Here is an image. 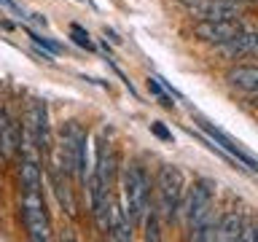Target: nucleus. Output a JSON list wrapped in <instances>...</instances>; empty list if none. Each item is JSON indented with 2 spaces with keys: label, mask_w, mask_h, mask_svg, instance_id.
Returning a JSON list of instances; mask_svg holds the SVG:
<instances>
[{
  "label": "nucleus",
  "mask_w": 258,
  "mask_h": 242,
  "mask_svg": "<svg viewBox=\"0 0 258 242\" xmlns=\"http://www.w3.org/2000/svg\"><path fill=\"white\" fill-rule=\"evenodd\" d=\"M64 175H78V180L86 186V167H89V151H86V132L81 129V124L76 121H68L62 127V135H59V164Z\"/></svg>",
  "instance_id": "1"
},
{
  "label": "nucleus",
  "mask_w": 258,
  "mask_h": 242,
  "mask_svg": "<svg viewBox=\"0 0 258 242\" xmlns=\"http://www.w3.org/2000/svg\"><path fill=\"white\" fill-rule=\"evenodd\" d=\"M121 194H124V213L126 218L135 223L145 221V213H148V175L140 164H129L124 167V175H121Z\"/></svg>",
  "instance_id": "2"
},
{
  "label": "nucleus",
  "mask_w": 258,
  "mask_h": 242,
  "mask_svg": "<svg viewBox=\"0 0 258 242\" xmlns=\"http://www.w3.org/2000/svg\"><path fill=\"white\" fill-rule=\"evenodd\" d=\"M22 221L27 226L30 239L43 242L51 237V221H48L46 199L40 189H22Z\"/></svg>",
  "instance_id": "3"
},
{
  "label": "nucleus",
  "mask_w": 258,
  "mask_h": 242,
  "mask_svg": "<svg viewBox=\"0 0 258 242\" xmlns=\"http://www.w3.org/2000/svg\"><path fill=\"white\" fill-rule=\"evenodd\" d=\"M24 145L38 151L51 148V129H48V108L43 100H32L24 110Z\"/></svg>",
  "instance_id": "4"
},
{
  "label": "nucleus",
  "mask_w": 258,
  "mask_h": 242,
  "mask_svg": "<svg viewBox=\"0 0 258 242\" xmlns=\"http://www.w3.org/2000/svg\"><path fill=\"white\" fill-rule=\"evenodd\" d=\"M159 215L164 221H175L177 218V207L183 199V175L177 167H161L159 169Z\"/></svg>",
  "instance_id": "5"
},
{
  "label": "nucleus",
  "mask_w": 258,
  "mask_h": 242,
  "mask_svg": "<svg viewBox=\"0 0 258 242\" xmlns=\"http://www.w3.org/2000/svg\"><path fill=\"white\" fill-rule=\"evenodd\" d=\"M210 207H213V183H210V180H197V183L188 189V197H185V202L180 199L177 215L183 218L185 226H191L202 213H207Z\"/></svg>",
  "instance_id": "6"
},
{
  "label": "nucleus",
  "mask_w": 258,
  "mask_h": 242,
  "mask_svg": "<svg viewBox=\"0 0 258 242\" xmlns=\"http://www.w3.org/2000/svg\"><path fill=\"white\" fill-rule=\"evenodd\" d=\"M239 19H199L197 27H194V35L199 40H207V43H226V40H231L237 32H242Z\"/></svg>",
  "instance_id": "7"
},
{
  "label": "nucleus",
  "mask_w": 258,
  "mask_h": 242,
  "mask_svg": "<svg viewBox=\"0 0 258 242\" xmlns=\"http://www.w3.org/2000/svg\"><path fill=\"white\" fill-rule=\"evenodd\" d=\"M239 8L234 0H194L188 11L197 19H239Z\"/></svg>",
  "instance_id": "8"
},
{
  "label": "nucleus",
  "mask_w": 258,
  "mask_h": 242,
  "mask_svg": "<svg viewBox=\"0 0 258 242\" xmlns=\"http://www.w3.org/2000/svg\"><path fill=\"white\" fill-rule=\"evenodd\" d=\"M199 127H202V132H205V135L210 137V140L221 145V148H223L226 153H229V156H234L237 161H242V164H245V167L250 169V172H255V169H258L255 159H253V153H247V151L242 148L239 143H234V140H231V137L226 135V132H221L218 127H213L210 121H199Z\"/></svg>",
  "instance_id": "9"
},
{
  "label": "nucleus",
  "mask_w": 258,
  "mask_h": 242,
  "mask_svg": "<svg viewBox=\"0 0 258 242\" xmlns=\"http://www.w3.org/2000/svg\"><path fill=\"white\" fill-rule=\"evenodd\" d=\"M218 51H221L226 59H239V56H253L258 51V35L253 30H242L237 32L231 40L226 43H218Z\"/></svg>",
  "instance_id": "10"
},
{
  "label": "nucleus",
  "mask_w": 258,
  "mask_h": 242,
  "mask_svg": "<svg viewBox=\"0 0 258 242\" xmlns=\"http://www.w3.org/2000/svg\"><path fill=\"white\" fill-rule=\"evenodd\" d=\"M116 164H118V159H116V153H113L110 148V143L100 140V148H97V167H94V177L102 183V189H113V180H116Z\"/></svg>",
  "instance_id": "11"
},
{
  "label": "nucleus",
  "mask_w": 258,
  "mask_h": 242,
  "mask_svg": "<svg viewBox=\"0 0 258 242\" xmlns=\"http://www.w3.org/2000/svg\"><path fill=\"white\" fill-rule=\"evenodd\" d=\"M16 148H22L19 124L11 118V113H8V110H0V153L8 159V156H14Z\"/></svg>",
  "instance_id": "12"
},
{
  "label": "nucleus",
  "mask_w": 258,
  "mask_h": 242,
  "mask_svg": "<svg viewBox=\"0 0 258 242\" xmlns=\"http://www.w3.org/2000/svg\"><path fill=\"white\" fill-rule=\"evenodd\" d=\"M110 239H118V242H126L132 239V221L126 218V213L121 210L118 205L110 202V210H108V229H105Z\"/></svg>",
  "instance_id": "13"
},
{
  "label": "nucleus",
  "mask_w": 258,
  "mask_h": 242,
  "mask_svg": "<svg viewBox=\"0 0 258 242\" xmlns=\"http://www.w3.org/2000/svg\"><path fill=\"white\" fill-rule=\"evenodd\" d=\"M226 81L234 86V89H242V92H258V68L253 65H239V68L229 70Z\"/></svg>",
  "instance_id": "14"
},
{
  "label": "nucleus",
  "mask_w": 258,
  "mask_h": 242,
  "mask_svg": "<svg viewBox=\"0 0 258 242\" xmlns=\"http://www.w3.org/2000/svg\"><path fill=\"white\" fill-rule=\"evenodd\" d=\"M245 226V218L242 213H226V215H218V231H215V239L221 242H237L239 239V231Z\"/></svg>",
  "instance_id": "15"
},
{
  "label": "nucleus",
  "mask_w": 258,
  "mask_h": 242,
  "mask_svg": "<svg viewBox=\"0 0 258 242\" xmlns=\"http://www.w3.org/2000/svg\"><path fill=\"white\" fill-rule=\"evenodd\" d=\"M191 239H197V242H210V239H215V231H218V213L213 207L207 210V213H202L197 221H194L191 226Z\"/></svg>",
  "instance_id": "16"
},
{
  "label": "nucleus",
  "mask_w": 258,
  "mask_h": 242,
  "mask_svg": "<svg viewBox=\"0 0 258 242\" xmlns=\"http://www.w3.org/2000/svg\"><path fill=\"white\" fill-rule=\"evenodd\" d=\"M51 183H54V191L59 197V205L64 207L68 215H76V202L70 197V189H68V177L62 180V169L59 167H51Z\"/></svg>",
  "instance_id": "17"
},
{
  "label": "nucleus",
  "mask_w": 258,
  "mask_h": 242,
  "mask_svg": "<svg viewBox=\"0 0 258 242\" xmlns=\"http://www.w3.org/2000/svg\"><path fill=\"white\" fill-rule=\"evenodd\" d=\"M19 180H22V189H40V167H38V161L32 156H27L22 161Z\"/></svg>",
  "instance_id": "18"
},
{
  "label": "nucleus",
  "mask_w": 258,
  "mask_h": 242,
  "mask_svg": "<svg viewBox=\"0 0 258 242\" xmlns=\"http://www.w3.org/2000/svg\"><path fill=\"white\" fill-rule=\"evenodd\" d=\"M70 38H73V43L81 46V48H86V51H94V43H92V38H89V32L81 27V24H73L70 27Z\"/></svg>",
  "instance_id": "19"
},
{
  "label": "nucleus",
  "mask_w": 258,
  "mask_h": 242,
  "mask_svg": "<svg viewBox=\"0 0 258 242\" xmlns=\"http://www.w3.org/2000/svg\"><path fill=\"white\" fill-rule=\"evenodd\" d=\"M30 38H32V43H35V48H40V51H46V54H59V43H54V40H48V38H40L35 35V32H30Z\"/></svg>",
  "instance_id": "20"
},
{
  "label": "nucleus",
  "mask_w": 258,
  "mask_h": 242,
  "mask_svg": "<svg viewBox=\"0 0 258 242\" xmlns=\"http://www.w3.org/2000/svg\"><path fill=\"white\" fill-rule=\"evenodd\" d=\"M148 92H151V94H156L159 100H161V105H164V108H172V100H169V97L164 94V89H161L159 78H151V81H148Z\"/></svg>",
  "instance_id": "21"
},
{
  "label": "nucleus",
  "mask_w": 258,
  "mask_h": 242,
  "mask_svg": "<svg viewBox=\"0 0 258 242\" xmlns=\"http://www.w3.org/2000/svg\"><path fill=\"white\" fill-rule=\"evenodd\" d=\"M151 132L159 137V140H172V132H169V129L161 124V121H156V124H151Z\"/></svg>",
  "instance_id": "22"
},
{
  "label": "nucleus",
  "mask_w": 258,
  "mask_h": 242,
  "mask_svg": "<svg viewBox=\"0 0 258 242\" xmlns=\"http://www.w3.org/2000/svg\"><path fill=\"white\" fill-rule=\"evenodd\" d=\"M255 239V226L253 223H245L239 231V242H253Z\"/></svg>",
  "instance_id": "23"
},
{
  "label": "nucleus",
  "mask_w": 258,
  "mask_h": 242,
  "mask_svg": "<svg viewBox=\"0 0 258 242\" xmlns=\"http://www.w3.org/2000/svg\"><path fill=\"white\" fill-rule=\"evenodd\" d=\"M145 239H159V229H156V213H151V221H148V231H145Z\"/></svg>",
  "instance_id": "24"
},
{
  "label": "nucleus",
  "mask_w": 258,
  "mask_h": 242,
  "mask_svg": "<svg viewBox=\"0 0 258 242\" xmlns=\"http://www.w3.org/2000/svg\"><path fill=\"white\" fill-rule=\"evenodd\" d=\"M0 3H3V6H8V8H11V11H16V14H19V11H22V8H19V6H16V3H14V0H0Z\"/></svg>",
  "instance_id": "25"
},
{
  "label": "nucleus",
  "mask_w": 258,
  "mask_h": 242,
  "mask_svg": "<svg viewBox=\"0 0 258 242\" xmlns=\"http://www.w3.org/2000/svg\"><path fill=\"white\" fill-rule=\"evenodd\" d=\"M105 35H108V38L113 40V43H121V38H116V32H113V30H108V27H105Z\"/></svg>",
  "instance_id": "26"
},
{
  "label": "nucleus",
  "mask_w": 258,
  "mask_h": 242,
  "mask_svg": "<svg viewBox=\"0 0 258 242\" xmlns=\"http://www.w3.org/2000/svg\"><path fill=\"white\" fill-rule=\"evenodd\" d=\"M234 3H239V6H242V3H255V0H234Z\"/></svg>",
  "instance_id": "27"
},
{
  "label": "nucleus",
  "mask_w": 258,
  "mask_h": 242,
  "mask_svg": "<svg viewBox=\"0 0 258 242\" xmlns=\"http://www.w3.org/2000/svg\"><path fill=\"white\" fill-rule=\"evenodd\" d=\"M180 3H185V6H191V3H194V0H180Z\"/></svg>",
  "instance_id": "28"
}]
</instances>
